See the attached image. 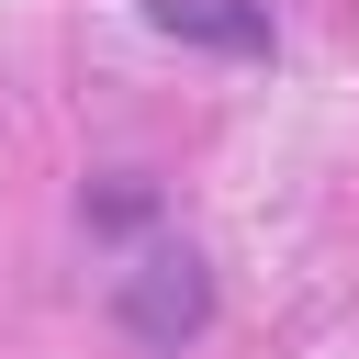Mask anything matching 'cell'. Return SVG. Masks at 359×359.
Returning <instances> with one entry per match:
<instances>
[{
	"label": "cell",
	"mask_w": 359,
	"mask_h": 359,
	"mask_svg": "<svg viewBox=\"0 0 359 359\" xmlns=\"http://www.w3.org/2000/svg\"><path fill=\"white\" fill-rule=\"evenodd\" d=\"M112 325H123L146 359H180V348L213 325V269H202V247H146V258L112 280Z\"/></svg>",
	"instance_id": "obj_1"
},
{
	"label": "cell",
	"mask_w": 359,
	"mask_h": 359,
	"mask_svg": "<svg viewBox=\"0 0 359 359\" xmlns=\"http://www.w3.org/2000/svg\"><path fill=\"white\" fill-rule=\"evenodd\" d=\"M146 22L213 56H269V0H146Z\"/></svg>",
	"instance_id": "obj_2"
},
{
	"label": "cell",
	"mask_w": 359,
	"mask_h": 359,
	"mask_svg": "<svg viewBox=\"0 0 359 359\" xmlns=\"http://www.w3.org/2000/svg\"><path fill=\"white\" fill-rule=\"evenodd\" d=\"M79 213H90V224H101V236H135V224H146V213H157V180H101V191H90V202H79Z\"/></svg>",
	"instance_id": "obj_3"
}]
</instances>
